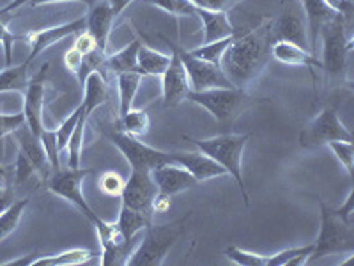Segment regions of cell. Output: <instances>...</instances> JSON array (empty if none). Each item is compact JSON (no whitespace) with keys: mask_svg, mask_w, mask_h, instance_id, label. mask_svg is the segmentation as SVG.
Masks as SVG:
<instances>
[{"mask_svg":"<svg viewBox=\"0 0 354 266\" xmlns=\"http://www.w3.org/2000/svg\"><path fill=\"white\" fill-rule=\"evenodd\" d=\"M273 20H266L252 30L234 34L232 43L221 57L220 68L234 87L245 89L270 59Z\"/></svg>","mask_w":354,"mask_h":266,"instance_id":"cell-1","label":"cell"},{"mask_svg":"<svg viewBox=\"0 0 354 266\" xmlns=\"http://www.w3.org/2000/svg\"><path fill=\"white\" fill-rule=\"evenodd\" d=\"M192 217L188 213L186 217L177 218V220L170 222V224H151L145 227V234L142 238L140 245L137 250H133L129 254L126 265L129 266H160L165 261L169 250L176 245V242L181 238V234L185 233L186 220Z\"/></svg>","mask_w":354,"mask_h":266,"instance_id":"cell-2","label":"cell"},{"mask_svg":"<svg viewBox=\"0 0 354 266\" xmlns=\"http://www.w3.org/2000/svg\"><path fill=\"white\" fill-rule=\"evenodd\" d=\"M250 137H252V133H243V135L223 133V135H218V137L202 139V141L192 137H183V141L194 142L198 148V151H202V153H205L209 158H213L216 163H220L227 170V174H230L236 179L246 206H248L250 199L248 194H246L245 179H243L241 160L243 151H245V145L250 141Z\"/></svg>","mask_w":354,"mask_h":266,"instance_id":"cell-3","label":"cell"},{"mask_svg":"<svg viewBox=\"0 0 354 266\" xmlns=\"http://www.w3.org/2000/svg\"><path fill=\"white\" fill-rule=\"evenodd\" d=\"M321 206V227H319L317 240L314 242V250L308 261H315L319 258L338 252H353L354 250V227L353 222L344 220L335 210L328 208L324 202Z\"/></svg>","mask_w":354,"mask_h":266,"instance_id":"cell-4","label":"cell"},{"mask_svg":"<svg viewBox=\"0 0 354 266\" xmlns=\"http://www.w3.org/2000/svg\"><path fill=\"white\" fill-rule=\"evenodd\" d=\"M12 135L17 137L18 144H20L17 163L12 166V169H15V183L24 185L34 174H37L43 181H48L52 166H50V160L46 157V151H44L39 137H36L28 130L27 125L20 126L17 132H12Z\"/></svg>","mask_w":354,"mask_h":266,"instance_id":"cell-5","label":"cell"},{"mask_svg":"<svg viewBox=\"0 0 354 266\" xmlns=\"http://www.w3.org/2000/svg\"><path fill=\"white\" fill-rule=\"evenodd\" d=\"M346 21L340 15H335L319 34V37H322V69L335 78H342L346 75L353 50V43L346 36Z\"/></svg>","mask_w":354,"mask_h":266,"instance_id":"cell-6","label":"cell"},{"mask_svg":"<svg viewBox=\"0 0 354 266\" xmlns=\"http://www.w3.org/2000/svg\"><path fill=\"white\" fill-rule=\"evenodd\" d=\"M103 135L115 145L117 150L121 151L122 157L128 160L131 166V170H140V172H151L156 167L163 163H172V153L169 151H161L156 148L144 144L137 137L128 135L121 130H103ZM176 163V161H174Z\"/></svg>","mask_w":354,"mask_h":266,"instance_id":"cell-7","label":"cell"},{"mask_svg":"<svg viewBox=\"0 0 354 266\" xmlns=\"http://www.w3.org/2000/svg\"><path fill=\"white\" fill-rule=\"evenodd\" d=\"M188 100L205 109L220 123H229L241 114L248 103V94L239 87H213L189 91Z\"/></svg>","mask_w":354,"mask_h":266,"instance_id":"cell-8","label":"cell"},{"mask_svg":"<svg viewBox=\"0 0 354 266\" xmlns=\"http://www.w3.org/2000/svg\"><path fill=\"white\" fill-rule=\"evenodd\" d=\"M335 141L353 142V133L340 121L335 107L322 109L321 114L312 119L299 133V144L303 148H317V145L330 144Z\"/></svg>","mask_w":354,"mask_h":266,"instance_id":"cell-9","label":"cell"},{"mask_svg":"<svg viewBox=\"0 0 354 266\" xmlns=\"http://www.w3.org/2000/svg\"><path fill=\"white\" fill-rule=\"evenodd\" d=\"M161 39L169 44V48L176 50L179 59H181L183 66L186 69V75H188L189 87L192 91H204V89H213V87H234L229 82V78L223 75L220 66L213 64V62L202 61L198 57L192 55L189 50H185L179 44L172 43L169 37L161 36Z\"/></svg>","mask_w":354,"mask_h":266,"instance_id":"cell-10","label":"cell"},{"mask_svg":"<svg viewBox=\"0 0 354 266\" xmlns=\"http://www.w3.org/2000/svg\"><path fill=\"white\" fill-rule=\"evenodd\" d=\"M93 172V169H66V170H57L52 176L48 177L46 186H48L50 192H53L59 197L66 199L68 202H71L73 206H77L78 210L84 213V217L87 218L91 224H96L100 220L96 213L93 211V208L87 204L84 197V192H82V181L87 174Z\"/></svg>","mask_w":354,"mask_h":266,"instance_id":"cell-11","label":"cell"},{"mask_svg":"<svg viewBox=\"0 0 354 266\" xmlns=\"http://www.w3.org/2000/svg\"><path fill=\"white\" fill-rule=\"evenodd\" d=\"M156 195L158 186L151 172L131 170V176L128 177V181H124V188H122L121 206H126L129 210H135L153 218V202Z\"/></svg>","mask_w":354,"mask_h":266,"instance_id":"cell-12","label":"cell"},{"mask_svg":"<svg viewBox=\"0 0 354 266\" xmlns=\"http://www.w3.org/2000/svg\"><path fill=\"white\" fill-rule=\"evenodd\" d=\"M101 243V265H126L131 254V243H128L122 236L119 226L112 222H105L103 218L94 224Z\"/></svg>","mask_w":354,"mask_h":266,"instance_id":"cell-13","label":"cell"},{"mask_svg":"<svg viewBox=\"0 0 354 266\" xmlns=\"http://www.w3.org/2000/svg\"><path fill=\"white\" fill-rule=\"evenodd\" d=\"M161 80H163V84H161V93H163L161 100H163V107L165 109L181 105L183 101L188 100V94L192 91V87H189V80L188 75H186L185 66H183L181 59H179L176 50H172L170 64L165 69V73L161 75Z\"/></svg>","mask_w":354,"mask_h":266,"instance_id":"cell-14","label":"cell"},{"mask_svg":"<svg viewBox=\"0 0 354 266\" xmlns=\"http://www.w3.org/2000/svg\"><path fill=\"white\" fill-rule=\"evenodd\" d=\"M85 27H87L85 18H78V20L68 21V24L43 28V30H37V33H30L27 36H24V39L30 43V53L27 57V62L32 64L34 59L37 55H41L44 50H48L50 46H53L59 41L66 39V37L77 36L82 30H85Z\"/></svg>","mask_w":354,"mask_h":266,"instance_id":"cell-15","label":"cell"},{"mask_svg":"<svg viewBox=\"0 0 354 266\" xmlns=\"http://www.w3.org/2000/svg\"><path fill=\"white\" fill-rule=\"evenodd\" d=\"M46 71H48V64H44L41 71L36 77L30 78L28 87L25 91V101H24V116L25 125L28 130L39 137L43 132V107H44V78H46Z\"/></svg>","mask_w":354,"mask_h":266,"instance_id":"cell-16","label":"cell"},{"mask_svg":"<svg viewBox=\"0 0 354 266\" xmlns=\"http://www.w3.org/2000/svg\"><path fill=\"white\" fill-rule=\"evenodd\" d=\"M151 176L156 183L158 192L163 195H169V197L181 194L185 190L194 188L198 183L185 167H181L179 163H174V161L172 163H163V166L151 170Z\"/></svg>","mask_w":354,"mask_h":266,"instance_id":"cell-17","label":"cell"},{"mask_svg":"<svg viewBox=\"0 0 354 266\" xmlns=\"http://www.w3.org/2000/svg\"><path fill=\"white\" fill-rule=\"evenodd\" d=\"M273 41H289V43L298 44L301 48L308 50V36H306V24L299 12L296 11V6H290L283 11V15L278 20H273Z\"/></svg>","mask_w":354,"mask_h":266,"instance_id":"cell-18","label":"cell"},{"mask_svg":"<svg viewBox=\"0 0 354 266\" xmlns=\"http://www.w3.org/2000/svg\"><path fill=\"white\" fill-rule=\"evenodd\" d=\"M172 160L185 167L198 183L209 181V179L227 174V170L220 163H216L213 158H209L202 151H197V153H172Z\"/></svg>","mask_w":354,"mask_h":266,"instance_id":"cell-19","label":"cell"},{"mask_svg":"<svg viewBox=\"0 0 354 266\" xmlns=\"http://www.w3.org/2000/svg\"><path fill=\"white\" fill-rule=\"evenodd\" d=\"M115 18L117 17L113 15L112 8H110L106 0L94 4L91 8V11H88L87 18H85V24H87L85 30L93 34L100 52L106 53V43H109L110 30H112V25L115 21Z\"/></svg>","mask_w":354,"mask_h":266,"instance_id":"cell-20","label":"cell"},{"mask_svg":"<svg viewBox=\"0 0 354 266\" xmlns=\"http://www.w3.org/2000/svg\"><path fill=\"white\" fill-rule=\"evenodd\" d=\"M271 57L287 66H306L310 69H322L321 59L315 53L301 48L289 41H274L271 44Z\"/></svg>","mask_w":354,"mask_h":266,"instance_id":"cell-21","label":"cell"},{"mask_svg":"<svg viewBox=\"0 0 354 266\" xmlns=\"http://www.w3.org/2000/svg\"><path fill=\"white\" fill-rule=\"evenodd\" d=\"M303 9H305L306 17V36H308V44L310 52L315 53V46H317L319 34H321V28L331 20V18L337 15V12L331 11L324 0H301Z\"/></svg>","mask_w":354,"mask_h":266,"instance_id":"cell-22","label":"cell"},{"mask_svg":"<svg viewBox=\"0 0 354 266\" xmlns=\"http://www.w3.org/2000/svg\"><path fill=\"white\" fill-rule=\"evenodd\" d=\"M195 17L201 18L202 27H204V44L223 39V37L232 36L236 33V28L232 27V24L229 20V15L225 11L197 8V15Z\"/></svg>","mask_w":354,"mask_h":266,"instance_id":"cell-23","label":"cell"},{"mask_svg":"<svg viewBox=\"0 0 354 266\" xmlns=\"http://www.w3.org/2000/svg\"><path fill=\"white\" fill-rule=\"evenodd\" d=\"M84 89V101H82V105H84V116L87 117L101 107L103 103H106L109 100V85H106L105 77L101 75L100 71L91 73L87 77V80L84 82L82 85Z\"/></svg>","mask_w":354,"mask_h":266,"instance_id":"cell-24","label":"cell"},{"mask_svg":"<svg viewBox=\"0 0 354 266\" xmlns=\"http://www.w3.org/2000/svg\"><path fill=\"white\" fill-rule=\"evenodd\" d=\"M170 64V55L140 44L137 55V69L142 77H161Z\"/></svg>","mask_w":354,"mask_h":266,"instance_id":"cell-25","label":"cell"},{"mask_svg":"<svg viewBox=\"0 0 354 266\" xmlns=\"http://www.w3.org/2000/svg\"><path fill=\"white\" fill-rule=\"evenodd\" d=\"M140 41L133 39L131 43L122 48L121 52L106 55L105 59V71L113 73V75H121L126 71H138L137 69V55L138 48H140Z\"/></svg>","mask_w":354,"mask_h":266,"instance_id":"cell-26","label":"cell"},{"mask_svg":"<svg viewBox=\"0 0 354 266\" xmlns=\"http://www.w3.org/2000/svg\"><path fill=\"white\" fill-rule=\"evenodd\" d=\"M142 78L144 77L138 71H126L117 75V85H119V117L124 116L133 107V100L137 96Z\"/></svg>","mask_w":354,"mask_h":266,"instance_id":"cell-27","label":"cell"},{"mask_svg":"<svg viewBox=\"0 0 354 266\" xmlns=\"http://www.w3.org/2000/svg\"><path fill=\"white\" fill-rule=\"evenodd\" d=\"M153 224V218L147 217L144 213H138L135 210H129L126 206H121V211H119V218H117V226L121 229L122 236L128 243L133 245V238L135 234L140 233L142 229H145L147 226Z\"/></svg>","mask_w":354,"mask_h":266,"instance_id":"cell-28","label":"cell"},{"mask_svg":"<svg viewBox=\"0 0 354 266\" xmlns=\"http://www.w3.org/2000/svg\"><path fill=\"white\" fill-rule=\"evenodd\" d=\"M28 62L8 66L0 71V93H25L28 87Z\"/></svg>","mask_w":354,"mask_h":266,"instance_id":"cell-29","label":"cell"},{"mask_svg":"<svg viewBox=\"0 0 354 266\" xmlns=\"http://www.w3.org/2000/svg\"><path fill=\"white\" fill-rule=\"evenodd\" d=\"M113 128L121 130V132L133 135V137H140V135H145V133L149 132L151 128L149 114L145 112V110L129 109L124 116L117 119Z\"/></svg>","mask_w":354,"mask_h":266,"instance_id":"cell-30","label":"cell"},{"mask_svg":"<svg viewBox=\"0 0 354 266\" xmlns=\"http://www.w3.org/2000/svg\"><path fill=\"white\" fill-rule=\"evenodd\" d=\"M94 252L87 249H71L61 252L57 256H48V258H36L34 259L32 266L43 265V266H75V265H84L93 259Z\"/></svg>","mask_w":354,"mask_h":266,"instance_id":"cell-31","label":"cell"},{"mask_svg":"<svg viewBox=\"0 0 354 266\" xmlns=\"http://www.w3.org/2000/svg\"><path fill=\"white\" fill-rule=\"evenodd\" d=\"M314 250V243L305 247H294V249L280 250L277 254L268 256V266H299L308 263L310 254Z\"/></svg>","mask_w":354,"mask_h":266,"instance_id":"cell-32","label":"cell"},{"mask_svg":"<svg viewBox=\"0 0 354 266\" xmlns=\"http://www.w3.org/2000/svg\"><path fill=\"white\" fill-rule=\"evenodd\" d=\"M27 206L28 199H20V201H15L9 206L8 210H4L0 213V242H4L9 234H12L17 231Z\"/></svg>","mask_w":354,"mask_h":266,"instance_id":"cell-33","label":"cell"},{"mask_svg":"<svg viewBox=\"0 0 354 266\" xmlns=\"http://www.w3.org/2000/svg\"><path fill=\"white\" fill-rule=\"evenodd\" d=\"M85 126H87V117L84 116V110H82L80 119H78L77 126H75V130H73L68 144H66V150H68V167L69 169H80Z\"/></svg>","mask_w":354,"mask_h":266,"instance_id":"cell-34","label":"cell"},{"mask_svg":"<svg viewBox=\"0 0 354 266\" xmlns=\"http://www.w3.org/2000/svg\"><path fill=\"white\" fill-rule=\"evenodd\" d=\"M234 34H236V33H234ZM234 34H232V36L223 37V39L213 41V43L202 44V46H198V48L189 50V53H192V55H195V57H198V59H202V61L213 62V64L220 66L221 57H223L225 50L229 48V44L232 43Z\"/></svg>","mask_w":354,"mask_h":266,"instance_id":"cell-35","label":"cell"},{"mask_svg":"<svg viewBox=\"0 0 354 266\" xmlns=\"http://www.w3.org/2000/svg\"><path fill=\"white\" fill-rule=\"evenodd\" d=\"M144 2L158 9H163L170 15H176V17H195L198 8L189 0H144Z\"/></svg>","mask_w":354,"mask_h":266,"instance_id":"cell-36","label":"cell"},{"mask_svg":"<svg viewBox=\"0 0 354 266\" xmlns=\"http://www.w3.org/2000/svg\"><path fill=\"white\" fill-rule=\"evenodd\" d=\"M223 254L234 261L236 265L241 266H268V256H261V254H254V252H248V250H243L236 245H229L225 250H223Z\"/></svg>","mask_w":354,"mask_h":266,"instance_id":"cell-37","label":"cell"},{"mask_svg":"<svg viewBox=\"0 0 354 266\" xmlns=\"http://www.w3.org/2000/svg\"><path fill=\"white\" fill-rule=\"evenodd\" d=\"M82 110H84V105H82V103H80V105H78L77 109L73 110L71 116H69L68 119H66V121H62V125L55 130L57 148H59V151L66 150V144H68L69 137H71L73 130H75V126H77L78 119H80Z\"/></svg>","mask_w":354,"mask_h":266,"instance_id":"cell-38","label":"cell"},{"mask_svg":"<svg viewBox=\"0 0 354 266\" xmlns=\"http://www.w3.org/2000/svg\"><path fill=\"white\" fill-rule=\"evenodd\" d=\"M331 148V151L335 153V157L340 160L344 167H346L347 174L353 176L354 170V144L353 142H342V141H335L328 144Z\"/></svg>","mask_w":354,"mask_h":266,"instance_id":"cell-39","label":"cell"},{"mask_svg":"<svg viewBox=\"0 0 354 266\" xmlns=\"http://www.w3.org/2000/svg\"><path fill=\"white\" fill-rule=\"evenodd\" d=\"M100 188L103 190L106 195H112V197H121L122 188H124V181H122V177L119 176V174L109 170V172L101 174Z\"/></svg>","mask_w":354,"mask_h":266,"instance_id":"cell-40","label":"cell"},{"mask_svg":"<svg viewBox=\"0 0 354 266\" xmlns=\"http://www.w3.org/2000/svg\"><path fill=\"white\" fill-rule=\"evenodd\" d=\"M25 125L24 112L20 114H0V141L9 135V133L17 132L20 126Z\"/></svg>","mask_w":354,"mask_h":266,"instance_id":"cell-41","label":"cell"},{"mask_svg":"<svg viewBox=\"0 0 354 266\" xmlns=\"http://www.w3.org/2000/svg\"><path fill=\"white\" fill-rule=\"evenodd\" d=\"M73 48L77 50V52H80L82 55H88V53H93L94 50H97V43L88 30H82L80 34H77V39H75Z\"/></svg>","mask_w":354,"mask_h":266,"instance_id":"cell-42","label":"cell"},{"mask_svg":"<svg viewBox=\"0 0 354 266\" xmlns=\"http://www.w3.org/2000/svg\"><path fill=\"white\" fill-rule=\"evenodd\" d=\"M24 39V36H15V34L2 24L0 20V43L4 44V52H6V64L11 66V57H12V46H15V41Z\"/></svg>","mask_w":354,"mask_h":266,"instance_id":"cell-43","label":"cell"},{"mask_svg":"<svg viewBox=\"0 0 354 266\" xmlns=\"http://www.w3.org/2000/svg\"><path fill=\"white\" fill-rule=\"evenodd\" d=\"M324 4H326L333 12L340 15L344 20H349V18L353 17V0H324Z\"/></svg>","mask_w":354,"mask_h":266,"instance_id":"cell-44","label":"cell"},{"mask_svg":"<svg viewBox=\"0 0 354 266\" xmlns=\"http://www.w3.org/2000/svg\"><path fill=\"white\" fill-rule=\"evenodd\" d=\"M84 57L85 55H82V53L77 52L75 48H69L68 52H66V57H64L66 68L77 75V71L80 69V66H82V61H84Z\"/></svg>","mask_w":354,"mask_h":266,"instance_id":"cell-45","label":"cell"},{"mask_svg":"<svg viewBox=\"0 0 354 266\" xmlns=\"http://www.w3.org/2000/svg\"><path fill=\"white\" fill-rule=\"evenodd\" d=\"M189 2H194L198 8L214 9V11H225L227 6L230 4V0H189Z\"/></svg>","mask_w":354,"mask_h":266,"instance_id":"cell-46","label":"cell"},{"mask_svg":"<svg viewBox=\"0 0 354 266\" xmlns=\"http://www.w3.org/2000/svg\"><path fill=\"white\" fill-rule=\"evenodd\" d=\"M12 202H15V194H12V188L9 185L2 186V188H0V213H2L4 210H8Z\"/></svg>","mask_w":354,"mask_h":266,"instance_id":"cell-47","label":"cell"},{"mask_svg":"<svg viewBox=\"0 0 354 266\" xmlns=\"http://www.w3.org/2000/svg\"><path fill=\"white\" fill-rule=\"evenodd\" d=\"M353 199H354V192L351 190L349 195H347V199H346V204H344L340 210H335V213L340 215V217H342L344 220H347V222H353V213H354V211H353Z\"/></svg>","mask_w":354,"mask_h":266,"instance_id":"cell-48","label":"cell"},{"mask_svg":"<svg viewBox=\"0 0 354 266\" xmlns=\"http://www.w3.org/2000/svg\"><path fill=\"white\" fill-rule=\"evenodd\" d=\"M53 2H82V4L88 6V8H93L94 4H96V0H32L30 2V6H43V4H53Z\"/></svg>","mask_w":354,"mask_h":266,"instance_id":"cell-49","label":"cell"},{"mask_svg":"<svg viewBox=\"0 0 354 266\" xmlns=\"http://www.w3.org/2000/svg\"><path fill=\"white\" fill-rule=\"evenodd\" d=\"M106 2H109V6L112 8L113 15H115V17H119V15H121V12L124 11L129 4H131L133 0H106Z\"/></svg>","mask_w":354,"mask_h":266,"instance_id":"cell-50","label":"cell"},{"mask_svg":"<svg viewBox=\"0 0 354 266\" xmlns=\"http://www.w3.org/2000/svg\"><path fill=\"white\" fill-rule=\"evenodd\" d=\"M30 2H32V0H12V2H9V4L6 6V8L0 9V17H2V15H8V12L17 11V9H20L21 6L30 4Z\"/></svg>","mask_w":354,"mask_h":266,"instance_id":"cell-51","label":"cell"},{"mask_svg":"<svg viewBox=\"0 0 354 266\" xmlns=\"http://www.w3.org/2000/svg\"><path fill=\"white\" fill-rule=\"evenodd\" d=\"M8 170H9V167L0 166V188H2V186H6V183H8Z\"/></svg>","mask_w":354,"mask_h":266,"instance_id":"cell-52","label":"cell"}]
</instances>
